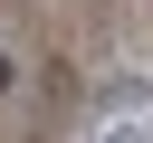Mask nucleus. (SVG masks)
<instances>
[{
  "mask_svg": "<svg viewBox=\"0 0 153 143\" xmlns=\"http://www.w3.org/2000/svg\"><path fill=\"white\" fill-rule=\"evenodd\" d=\"M96 114H153V86L143 76H105L96 86Z\"/></svg>",
  "mask_w": 153,
  "mask_h": 143,
  "instance_id": "f257e3e1",
  "label": "nucleus"
},
{
  "mask_svg": "<svg viewBox=\"0 0 153 143\" xmlns=\"http://www.w3.org/2000/svg\"><path fill=\"white\" fill-rule=\"evenodd\" d=\"M10 86H19V67H10V48H0V95H10Z\"/></svg>",
  "mask_w": 153,
  "mask_h": 143,
  "instance_id": "f03ea898",
  "label": "nucleus"
},
{
  "mask_svg": "<svg viewBox=\"0 0 153 143\" xmlns=\"http://www.w3.org/2000/svg\"><path fill=\"white\" fill-rule=\"evenodd\" d=\"M143 143H153V133H143Z\"/></svg>",
  "mask_w": 153,
  "mask_h": 143,
  "instance_id": "7ed1b4c3",
  "label": "nucleus"
}]
</instances>
